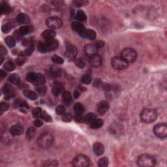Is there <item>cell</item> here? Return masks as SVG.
Instances as JSON below:
<instances>
[{
  "label": "cell",
  "mask_w": 167,
  "mask_h": 167,
  "mask_svg": "<svg viewBox=\"0 0 167 167\" xmlns=\"http://www.w3.org/2000/svg\"><path fill=\"white\" fill-rule=\"evenodd\" d=\"M58 42L56 39H53L49 41L40 42L37 45L38 51L41 53H46L55 51L58 48Z\"/></svg>",
  "instance_id": "6da1fadb"
},
{
  "label": "cell",
  "mask_w": 167,
  "mask_h": 167,
  "mask_svg": "<svg viewBox=\"0 0 167 167\" xmlns=\"http://www.w3.org/2000/svg\"><path fill=\"white\" fill-rule=\"evenodd\" d=\"M54 137L51 133H44L39 136L38 138L37 143L38 145L43 149L49 148L53 144Z\"/></svg>",
  "instance_id": "7a4b0ae2"
},
{
  "label": "cell",
  "mask_w": 167,
  "mask_h": 167,
  "mask_svg": "<svg viewBox=\"0 0 167 167\" xmlns=\"http://www.w3.org/2000/svg\"><path fill=\"white\" fill-rule=\"evenodd\" d=\"M156 159L149 154H143L138 159V166L142 167H152L156 164Z\"/></svg>",
  "instance_id": "3957f363"
},
{
  "label": "cell",
  "mask_w": 167,
  "mask_h": 167,
  "mask_svg": "<svg viewBox=\"0 0 167 167\" xmlns=\"http://www.w3.org/2000/svg\"><path fill=\"white\" fill-rule=\"evenodd\" d=\"M140 118L145 123H152L156 121L157 118V113L156 110L153 108H145L142 111Z\"/></svg>",
  "instance_id": "277c9868"
},
{
  "label": "cell",
  "mask_w": 167,
  "mask_h": 167,
  "mask_svg": "<svg viewBox=\"0 0 167 167\" xmlns=\"http://www.w3.org/2000/svg\"><path fill=\"white\" fill-rule=\"evenodd\" d=\"M121 57L128 63H133L137 59V54L134 49L126 48L121 51Z\"/></svg>",
  "instance_id": "5b68a950"
},
{
  "label": "cell",
  "mask_w": 167,
  "mask_h": 167,
  "mask_svg": "<svg viewBox=\"0 0 167 167\" xmlns=\"http://www.w3.org/2000/svg\"><path fill=\"white\" fill-rule=\"evenodd\" d=\"M111 64L113 67L117 70H124L127 69L129 63L121 56L114 57L111 60Z\"/></svg>",
  "instance_id": "8992f818"
},
{
  "label": "cell",
  "mask_w": 167,
  "mask_h": 167,
  "mask_svg": "<svg viewBox=\"0 0 167 167\" xmlns=\"http://www.w3.org/2000/svg\"><path fill=\"white\" fill-rule=\"evenodd\" d=\"M72 163L76 167H86L90 165V160L86 156L78 155L73 159Z\"/></svg>",
  "instance_id": "52a82bcc"
},
{
  "label": "cell",
  "mask_w": 167,
  "mask_h": 167,
  "mask_svg": "<svg viewBox=\"0 0 167 167\" xmlns=\"http://www.w3.org/2000/svg\"><path fill=\"white\" fill-rule=\"evenodd\" d=\"M46 24L51 30H56L61 27L63 22L59 17L51 16L46 19Z\"/></svg>",
  "instance_id": "ba28073f"
},
{
  "label": "cell",
  "mask_w": 167,
  "mask_h": 167,
  "mask_svg": "<svg viewBox=\"0 0 167 167\" xmlns=\"http://www.w3.org/2000/svg\"><path fill=\"white\" fill-rule=\"evenodd\" d=\"M154 133L156 137L160 138H166L167 136V127L166 124H157L154 128Z\"/></svg>",
  "instance_id": "9c48e42d"
},
{
  "label": "cell",
  "mask_w": 167,
  "mask_h": 167,
  "mask_svg": "<svg viewBox=\"0 0 167 167\" xmlns=\"http://www.w3.org/2000/svg\"><path fill=\"white\" fill-rule=\"evenodd\" d=\"M78 50L75 46L73 44H69L66 47L65 56L69 60H73L75 59L76 56H77Z\"/></svg>",
  "instance_id": "30bf717a"
},
{
  "label": "cell",
  "mask_w": 167,
  "mask_h": 167,
  "mask_svg": "<svg viewBox=\"0 0 167 167\" xmlns=\"http://www.w3.org/2000/svg\"><path fill=\"white\" fill-rule=\"evenodd\" d=\"M2 91L5 94V98L6 99H9L10 98H12L15 95V92L14 90V88L12 86H11L9 84H6L3 86V88H2Z\"/></svg>",
  "instance_id": "8fae6325"
},
{
  "label": "cell",
  "mask_w": 167,
  "mask_h": 167,
  "mask_svg": "<svg viewBox=\"0 0 167 167\" xmlns=\"http://www.w3.org/2000/svg\"><path fill=\"white\" fill-rule=\"evenodd\" d=\"M84 52L86 56H88V57H90L97 54L98 48H97L96 46H95V44H88L84 46Z\"/></svg>",
  "instance_id": "7c38bea8"
},
{
  "label": "cell",
  "mask_w": 167,
  "mask_h": 167,
  "mask_svg": "<svg viewBox=\"0 0 167 167\" xmlns=\"http://www.w3.org/2000/svg\"><path fill=\"white\" fill-rule=\"evenodd\" d=\"M89 58H90L89 59L90 63L91 64L93 67H99L101 65L102 58L100 55L96 54L94 55V56L89 57Z\"/></svg>",
  "instance_id": "4fadbf2b"
},
{
  "label": "cell",
  "mask_w": 167,
  "mask_h": 167,
  "mask_svg": "<svg viewBox=\"0 0 167 167\" xmlns=\"http://www.w3.org/2000/svg\"><path fill=\"white\" fill-rule=\"evenodd\" d=\"M108 109H109V103L108 102L106 101H101L98 104V105H97V112H98L99 114H101V115L105 114L106 112L108 111Z\"/></svg>",
  "instance_id": "5bb4252c"
},
{
  "label": "cell",
  "mask_w": 167,
  "mask_h": 167,
  "mask_svg": "<svg viewBox=\"0 0 167 167\" xmlns=\"http://www.w3.org/2000/svg\"><path fill=\"white\" fill-rule=\"evenodd\" d=\"M80 35L83 38L90 40H94L96 38V33L94 30L90 29H86Z\"/></svg>",
  "instance_id": "9a60e30c"
},
{
  "label": "cell",
  "mask_w": 167,
  "mask_h": 167,
  "mask_svg": "<svg viewBox=\"0 0 167 167\" xmlns=\"http://www.w3.org/2000/svg\"><path fill=\"white\" fill-rule=\"evenodd\" d=\"M42 38H43L45 41H49V40L55 39V37H56V32H55L53 30H45L44 32L42 33Z\"/></svg>",
  "instance_id": "2e32d148"
},
{
  "label": "cell",
  "mask_w": 167,
  "mask_h": 167,
  "mask_svg": "<svg viewBox=\"0 0 167 167\" xmlns=\"http://www.w3.org/2000/svg\"><path fill=\"white\" fill-rule=\"evenodd\" d=\"M10 132L11 135L13 136H18L23 134L24 133V127L22 125L20 124H16V125H14L11 127L10 129Z\"/></svg>",
  "instance_id": "e0dca14e"
},
{
  "label": "cell",
  "mask_w": 167,
  "mask_h": 167,
  "mask_svg": "<svg viewBox=\"0 0 167 167\" xmlns=\"http://www.w3.org/2000/svg\"><path fill=\"white\" fill-rule=\"evenodd\" d=\"M93 150L96 156H102L104 152V147L101 143L96 142L93 145Z\"/></svg>",
  "instance_id": "ac0fdd59"
},
{
  "label": "cell",
  "mask_w": 167,
  "mask_h": 167,
  "mask_svg": "<svg viewBox=\"0 0 167 167\" xmlns=\"http://www.w3.org/2000/svg\"><path fill=\"white\" fill-rule=\"evenodd\" d=\"M63 90V86L60 82H56L54 83L53 87H52V92L54 96H58L61 94Z\"/></svg>",
  "instance_id": "d6986e66"
},
{
  "label": "cell",
  "mask_w": 167,
  "mask_h": 167,
  "mask_svg": "<svg viewBox=\"0 0 167 167\" xmlns=\"http://www.w3.org/2000/svg\"><path fill=\"white\" fill-rule=\"evenodd\" d=\"M71 28L75 32L79 33V35L86 30L84 26L80 22H73L71 24Z\"/></svg>",
  "instance_id": "ffe728a7"
},
{
  "label": "cell",
  "mask_w": 167,
  "mask_h": 167,
  "mask_svg": "<svg viewBox=\"0 0 167 167\" xmlns=\"http://www.w3.org/2000/svg\"><path fill=\"white\" fill-rule=\"evenodd\" d=\"M17 22L20 24H28L30 22V19L26 14L24 13H20L18 14L16 18Z\"/></svg>",
  "instance_id": "44dd1931"
},
{
  "label": "cell",
  "mask_w": 167,
  "mask_h": 167,
  "mask_svg": "<svg viewBox=\"0 0 167 167\" xmlns=\"http://www.w3.org/2000/svg\"><path fill=\"white\" fill-rule=\"evenodd\" d=\"M45 83V78L44 76L40 73H36L35 75L34 80L32 82V84L35 85V86H40V85H42L44 84Z\"/></svg>",
  "instance_id": "7402d4cb"
},
{
  "label": "cell",
  "mask_w": 167,
  "mask_h": 167,
  "mask_svg": "<svg viewBox=\"0 0 167 167\" xmlns=\"http://www.w3.org/2000/svg\"><path fill=\"white\" fill-rule=\"evenodd\" d=\"M11 11L10 5L5 1H1L0 3V12L1 14H7Z\"/></svg>",
  "instance_id": "603a6c76"
},
{
  "label": "cell",
  "mask_w": 167,
  "mask_h": 167,
  "mask_svg": "<svg viewBox=\"0 0 167 167\" xmlns=\"http://www.w3.org/2000/svg\"><path fill=\"white\" fill-rule=\"evenodd\" d=\"M104 121L102 119H95V120L93 121V122L91 123V127L92 129H97L101 128L102 125H103Z\"/></svg>",
  "instance_id": "cb8c5ba5"
},
{
  "label": "cell",
  "mask_w": 167,
  "mask_h": 167,
  "mask_svg": "<svg viewBox=\"0 0 167 167\" xmlns=\"http://www.w3.org/2000/svg\"><path fill=\"white\" fill-rule=\"evenodd\" d=\"M75 18L78 22H84L86 21L87 19V16L86 13L82 10L78 11L75 15Z\"/></svg>",
  "instance_id": "d4e9b609"
},
{
  "label": "cell",
  "mask_w": 167,
  "mask_h": 167,
  "mask_svg": "<svg viewBox=\"0 0 167 167\" xmlns=\"http://www.w3.org/2000/svg\"><path fill=\"white\" fill-rule=\"evenodd\" d=\"M74 110L76 115H82L84 112V107L80 102H77L74 106Z\"/></svg>",
  "instance_id": "484cf974"
},
{
  "label": "cell",
  "mask_w": 167,
  "mask_h": 167,
  "mask_svg": "<svg viewBox=\"0 0 167 167\" xmlns=\"http://www.w3.org/2000/svg\"><path fill=\"white\" fill-rule=\"evenodd\" d=\"M24 95L26 97H27L28 99H29L30 100H32V101H34V100L37 99V95L36 93H35L33 91H30V90H26L24 91Z\"/></svg>",
  "instance_id": "4316f807"
},
{
  "label": "cell",
  "mask_w": 167,
  "mask_h": 167,
  "mask_svg": "<svg viewBox=\"0 0 167 167\" xmlns=\"http://www.w3.org/2000/svg\"><path fill=\"white\" fill-rule=\"evenodd\" d=\"M96 118L97 117L95 114L90 112L87 114L86 115L84 116V121L86 123L91 124Z\"/></svg>",
  "instance_id": "83f0119b"
},
{
  "label": "cell",
  "mask_w": 167,
  "mask_h": 167,
  "mask_svg": "<svg viewBox=\"0 0 167 167\" xmlns=\"http://www.w3.org/2000/svg\"><path fill=\"white\" fill-rule=\"evenodd\" d=\"M62 99L65 103L69 104L72 101V96L71 93L68 91H64L62 94Z\"/></svg>",
  "instance_id": "f1b7e54d"
},
{
  "label": "cell",
  "mask_w": 167,
  "mask_h": 167,
  "mask_svg": "<svg viewBox=\"0 0 167 167\" xmlns=\"http://www.w3.org/2000/svg\"><path fill=\"white\" fill-rule=\"evenodd\" d=\"M35 133H36V130L33 127H30L26 131V139L28 140H32L33 138H34Z\"/></svg>",
  "instance_id": "f546056e"
},
{
  "label": "cell",
  "mask_w": 167,
  "mask_h": 167,
  "mask_svg": "<svg viewBox=\"0 0 167 167\" xmlns=\"http://www.w3.org/2000/svg\"><path fill=\"white\" fill-rule=\"evenodd\" d=\"M8 80L9 82L15 85H18L20 83V76L16 74H13V75L9 76Z\"/></svg>",
  "instance_id": "4dcf8cb0"
},
{
  "label": "cell",
  "mask_w": 167,
  "mask_h": 167,
  "mask_svg": "<svg viewBox=\"0 0 167 167\" xmlns=\"http://www.w3.org/2000/svg\"><path fill=\"white\" fill-rule=\"evenodd\" d=\"M19 32H20L21 34L22 35H26L32 32L33 28L31 26H24L20 28V29L18 30Z\"/></svg>",
  "instance_id": "1f68e13d"
},
{
  "label": "cell",
  "mask_w": 167,
  "mask_h": 167,
  "mask_svg": "<svg viewBox=\"0 0 167 167\" xmlns=\"http://www.w3.org/2000/svg\"><path fill=\"white\" fill-rule=\"evenodd\" d=\"M3 67L6 71H13L15 70V63H14L13 61H11V60H9V61H7L5 63Z\"/></svg>",
  "instance_id": "d6a6232c"
},
{
  "label": "cell",
  "mask_w": 167,
  "mask_h": 167,
  "mask_svg": "<svg viewBox=\"0 0 167 167\" xmlns=\"http://www.w3.org/2000/svg\"><path fill=\"white\" fill-rule=\"evenodd\" d=\"M50 73H51L52 75L56 76V77L61 75L60 69L56 66H52L50 68Z\"/></svg>",
  "instance_id": "836d02e7"
},
{
  "label": "cell",
  "mask_w": 167,
  "mask_h": 167,
  "mask_svg": "<svg viewBox=\"0 0 167 167\" xmlns=\"http://www.w3.org/2000/svg\"><path fill=\"white\" fill-rule=\"evenodd\" d=\"M6 44H7V46L9 47H14L16 44V40L14 37L12 36H8L5 39Z\"/></svg>",
  "instance_id": "e575fe53"
},
{
  "label": "cell",
  "mask_w": 167,
  "mask_h": 167,
  "mask_svg": "<svg viewBox=\"0 0 167 167\" xmlns=\"http://www.w3.org/2000/svg\"><path fill=\"white\" fill-rule=\"evenodd\" d=\"M42 113V110L40 107H37L33 110V116L35 118H41V115Z\"/></svg>",
  "instance_id": "d590c367"
},
{
  "label": "cell",
  "mask_w": 167,
  "mask_h": 167,
  "mask_svg": "<svg viewBox=\"0 0 167 167\" xmlns=\"http://www.w3.org/2000/svg\"><path fill=\"white\" fill-rule=\"evenodd\" d=\"M52 61L54 62V63L56 64H63L64 62V59L58 55H54L52 57Z\"/></svg>",
  "instance_id": "8d00e7d4"
},
{
  "label": "cell",
  "mask_w": 167,
  "mask_h": 167,
  "mask_svg": "<svg viewBox=\"0 0 167 167\" xmlns=\"http://www.w3.org/2000/svg\"><path fill=\"white\" fill-rule=\"evenodd\" d=\"M36 90L40 95H44L46 92V88L44 86V84L37 86L36 88Z\"/></svg>",
  "instance_id": "74e56055"
},
{
  "label": "cell",
  "mask_w": 167,
  "mask_h": 167,
  "mask_svg": "<svg viewBox=\"0 0 167 167\" xmlns=\"http://www.w3.org/2000/svg\"><path fill=\"white\" fill-rule=\"evenodd\" d=\"M98 165L101 167H106L108 165V159L106 157H102L98 161Z\"/></svg>",
  "instance_id": "f35d334b"
},
{
  "label": "cell",
  "mask_w": 167,
  "mask_h": 167,
  "mask_svg": "<svg viewBox=\"0 0 167 167\" xmlns=\"http://www.w3.org/2000/svg\"><path fill=\"white\" fill-rule=\"evenodd\" d=\"M81 81H82V82L83 84H90L92 82V78L91 77V76L89 75H84L82 76Z\"/></svg>",
  "instance_id": "ab89813d"
},
{
  "label": "cell",
  "mask_w": 167,
  "mask_h": 167,
  "mask_svg": "<svg viewBox=\"0 0 167 167\" xmlns=\"http://www.w3.org/2000/svg\"><path fill=\"white\" fill-rule=\"evenodd\" d=\"M75 63L78 67H79L80 69H83L86 66V63L84 60H83V59L81 58L76 59L75 60Z\"/></svg>",
  "instance_id": "60d3db41"
},
{
  "label": "cell",
  "mask_w": 167,
  "mask_h": 167,
  "mask_svg": "<svg viewBox=\"0 0 167 167\" xmlns=\"http://www.w3.org/2000/svg\"><path fill=\"white\" fill-rule=\"evenodd\" d=\"M12 28H13V26H12L11 24L6 23L5 24H4L3 26H2L1 30L3 33H7L12 30Z\"/></svg>",
  "instance_id": "b9f144b4"
},
{
  "label": "cell",
  "mask_w": 167,
  "mask_h": 167,
  "mask_svg": "<svg viewBox=\"0 0 167 167\" xmlns=\"http://www.w3.org/2000/svg\"><path fill=\"white\" fill-rule=\"evenodd\" d=\"M61 119L65 122H70L73 120V116L70 113H65L62 115Z\"/></svg>",
  "instance_id": "7bdbcfd3"
},
{
  "label": "cell",
  "mask_w": 167,
  "mask_h": 167,
  "mask_svg": "<svg viewBox=\"0 0 167 167\" xmlns=\"http://www.w3.org/2000/svg\"><path fill=\"white\" fill-rule=\"evenodd\" d=\"M56 112L58 115L62 116L63 114L65 113V108L63 105H59L56 107Z\"/></svg>",
  "instance_id": "ee69618b"
},
{
  "label": "cell",
  "mask_w": 167,
  "mask_h": 167,
  "mask_svg": "<svg viewBox=\"0 0 167 167\" xmlns=\"http://www.w3.org/2000/svg\"><path fill=\"white\" fill-rule=\"evenodd\" d=\"M41 118L43 120H44L45 121H46V122H51V121H52V118H51V116L48 115V114L46 112L43 111V110H42Z\"/></svg>",
  "instance_id": "f6af8a7d"
},
{
  "label": "cell",
  "mask_w": 167,
  "mask_h": 167,
  "mask_svg": "<svg viewBox=\"0 0 167 167\" xmlns=\"http://www.w3.org/2000/svg\"><path fill=\"white\" fill-rule=\"evenodd\" d=\"M26 61V58L24 56H18L17 59H16V63L19 66H21L24 64Z\"/></svg>",
  "instance_id": "bcb514c9"
},
{
  "label": "cell",
  "mask_w": 167,
  "mask_h": 167,
  "mask_svg": "<svg viewBox=\"0 0 167 167\" xmlns=\"http://www.w3.org/2000/svg\"><path fill=\"white\" fill-rule=\"evenodd\" d=\"M35 75H36V73L33 72L28 73L27 76H26V80H27L28 82L32 83L33 82V80H34Z\"/></svg>",
  "instance_id": "7dc6e473"
},
{
  "label": "cell",
  "mask_w": 167,
  "mask_h": 167,
  "mask_svg": "<svg viewBox=\"0 0 167 167\" xmlns=\"http://www.w3.org/2000/svg\"><path fill=\"white\" fill-rule=\"evenodd\" d=\"M9 104L7 103V102H2L1 103V105H0V108H1V113H3V112H5L9 109Z\"/></svg>",
  "instance_id": "c3c4849f"
},
{
  "label": "cell",
  "mask_w": 167,
  "mask_h": 167,
  "mask_svg": "<svg viewBox=\"0 0 167 167\" xmlns=\"http://www.w3.org/2000/svg\"><path fill=\"white\" fill-rule=\"evenodd\" d=\"M58 165V162L56 161H54V160H52V161H47L46 162V163L44 164V166H56Z\"/></svg>",
  "instance_id": "681fc988"
},
{
  "label": "cell",
  "mask_w": 167,
  "mask_h": 167,
  "mask_svg": "<svg viewBox=\"0 0 167 167\" xmlns=\"http://www.w3.org/2000/svg\"><path fill=\"white\" fill-rule=\"evenodd\" d=\"M88 2L87 1H74V3L75 4L76 6L80 7L83 5H86Z\"/></svg>",
  "instance_id": "f907efd6"
},
{
  "label": "cell",
  "mask_w": 167,
  "mask_h": 167,
  "mask_svg": "<svg viewBox=\"0 0 167 167\" xmlns=\"http://www.w3.org/2000/svg\"><path fill=\"white\" fill-rule=\"evenodd\" d=\"M14 38L16 39H18V40H20L21 39H22V37L23 35L21 34L20 32H19V30H17V31H15V33H14Z\"/></svg>",
  "instance_id": "816d5d0a"
},
{
  "label": "cell",
  "mask_w": 167,
  "mask_h": 167,
  "mask_svg": "<svg viewBox=\"0 0 167 167\" xmlns=\"http://www.w3.org/2000/svg\"><path fill=\"white\" fill-rule=\"evenodd\" d=\"M22 44H23L24 46H27V47L30 46V45L33 44L32 40H31L29 39H24L22 40Z\"/></svg>",
  "instance_id": "f5cc1de1"
},
{
  "label": "cell",
  "mask_w": 167,
  "mask_h": 167,
  "mask_svg": "<svg viewBox=\"0 0 167 167\" xmlns=\"http://www.w3.org/2000/svg\"><path fill=\"white\" fill-rule=\"evenodd\" d=\"M34 125L36 126L37 127H41V126H42V125H43V122H42V121L40 120H39V119H37V120L35 121Z\"/></svg>",
  "instance_id": "db71d44e"
},
{
  "label": "cell",
  "mask_w": 167,
  "mask_h": 167,
  "mask_svg": "<svg viewBox=\"0 0 167 167\" xmlns=\"http://www.w3.org/2000/svg\"><path fill=\"white\" fill-rule=\"evenodd\" d=\"M95 44V46H96V47L99 50L100 48H102L104 46V43L103 41H102V40H100V41H97Z\"/></svg>",
  "instance_id": "11a10c76"
},
{
  "label": "cell",
  "mask_w": 167,
  "mask_h": 167,
  "mask_svg": "<svg viewBox=\"0 0 167 167\" xmlns=\"http://www.w3.org/2000/svg\"><path fill=\"white\" fill-rule=\"evenodd\" d=\"M0 52H1V56H3V55H5L7 54V51L5 48L1 45V47H0Z\"/></svg>",
  "instance_id": "9f6ffc18"
},
{
  "label": "cell",
  "mask_w": 167,
  "mask_h": 167,
  "mask_svg": "<svg viewBox=\"0 0 167 167\" xmlns=\"http://www.w3.org/2000/svg\"><path fill=\"white\" fill-rule=\"evenodd\" d=\"M75 120L78 122H83L84 121V118L82 116V115H76L75 118Z\"/></svg>",
  "instance_id": "6f0895ef"
},
{
  "label": "cell",
  "mask_w": 167,
  "mask_h": 167,
  "mask_svg": "<svg viewBox=\"0 0 167 167\" xmlns=\"http://www.w3.org/2000/svg\"><path fill=\"white\" fill-rule=\"evenodd\" d=\"M0 76H1V79H3V78H5L7 76V73L1 69V70L0 71Z\"/></svg>",
  "instance_id": "680465c9"
},
{
  "label": "cell",
  "mask_w": 167,
  "mask_h": 167,
  "mask_svg": "<svg viewBox=\"0 0 167 167\" xmlns=\"http://www.w3.org/2000/svg\"><path fill=\"white\" fill-rule=\"evenodd\" d=\"M73 96H74V97H75V99L78 98V97H80V93L78 92V91H75V92H74V94H73Z\"/></svg>",
  "instance_id": "91938a15"
}]
</instances>
